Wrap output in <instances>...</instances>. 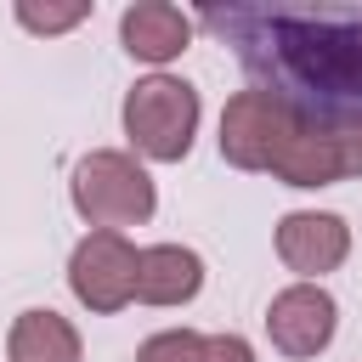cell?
<instances>
[{
    "mask_svg": "<svg viewBox=\"0 0 362 362\" xmlns=\"http://www.w3.org/2000/svg\"><path fill=\"white\" fill-rule=\"evenodd\" d=\"M283 45V62L294 79L328 90V96H362V17H255Z\"/></svg>",
    "mask_w": 362,
    "mask_h": 362,
    "instance_id": "1",
    "label": "cell"
},
{
    "mask_svg": "<svg viewBox=\"0 0 362 362\" xmlns=\"http://www.w3.org/2000/svg\"><path fill=\"white\" fill-rule=\"evenodd\" d=\"M124 124H130V141L153 158H181L192 147V124H198V96L187 79H170V74H153L130 90L124 102Z\"/></svg>",
    "mask_w": 362,
    "mask_h": 362,
    "instance_id": "2",
    "label": "cell"
},
{
    "mask_svg": "<svg viewBox=\"0 0 362 362\" xmlns=\"http://www.w3.org/2000/svg\"><path fill=\"white\" fill-rule=\"evenodd\" d=\"M294 130H300V113L277 90H243L221 119V153L238 164H277Z\"/></svg>",
    "mask_w": 362,
    "mask_h": 362,
    "instance_id": "3",
    "label": "cell"
},
{
    "mask_svg": "<svg viewBox=\"0 0 362 362\" xmlns=\"http://www.w3.org/2000/svg\"><path fill=\"white\" fill-rule=\"evenodd\" d=\"M277 170L294 187H322L334 175L362 170V119H317V124L300 119V130L277 153Z\"/></svg>",
    "mask_w": 362,
    "mask_h": 362,
    "instance_id": "4",
    "label": "cell"
},
{
    "mask_svg": "<svg viewBox=\"0 0 362 362\" xmlns=\"http://www.w3.org/2000/svg\"><path fill=\"white\" fill-rule=\"evenodd\" d=\"M74 198H79V209H85L90 221H102V226H124V221H141V215L153 209L147 175H141L130 158H119V153L85 158V164H79V181H74Z\"/></svg>",
    "mask_w": 362,
    "mask_h": 362,
    "instance_id": "5",
    "label": "cell"
},
{
    "mask_svg": "<svg viewBox=\"0 0 362 362\" xmlns=\"http://www.w3.org/2000/svg\"><path fill=\"white\" fill-rule=\"evenodd\" d=\"M74 288H79L85 305L113 311V305L136 288V255H130L113 232H96V238L79 243V255H74Z\"/></svg>",
    "mask_w": 362,
    "mask_h": 362,
    "instance_id": "6",
    "label": "cell"
},
{
    "mask_svg": "<svg viewBox=\"0 0 362 362\" xmlns=\"http://www.w3.org/2000/svg\"><path fill=\"white\" fill-rule=\"evenodd\" d=\"M266 328H272V339H277L283 351L311 356V351L328 345V334H334V305H328L322 288H288V294L272 305Z\"/></svg>",
    "mask_w": 362,
    "mask_h": 362,
    "instance_id": "7",
    "label": "cell"
},
{
    "mask_svg": "<svg viewBox=\"0 0 362 362\" xmlns=\"http://www.w3.org/2000/svg\"><path fill=\"white\" fill-rule=\"evenodd\" d=\"M119 34H124V51H130V57H141V62H170L175 51H187L192 23H187L181 6L147 0V6H130V11H124Z\"/></svg>",
    "mask_w": 362,
    "mask_h": 362,
    "instance_id": "8",
    "label": "cell"
},
{
    "mask_svg": "<svg viewBox=\"0 0 362 362\" xmlns=\"http://www.w3.org/2000/svg\"><path fill=\"white\" fill-rule=\"evenodd\" d=\"M277 249L294 272H328L345 255V226L334 215H288L277 232Z\"/></svg>",
    "mask_w": 362,
    "mask_h": 362,
    "instance_id": "9",
    "label": "cell"
},
{
    "mask_svg": "<svg viewBox=\"0 0 362 362\" xmlns=\"http://www.w3.org/2000/svg\"><path fill=\"white\" fill-rule=\"evenodd\" d=\"M198 288V260L187 249H153L136 260V294L141 300H187Z\"/></svg>",
    "mask_w": 362,
    "mask_h": 362,
    "instance_id": "10",
    "label": "cell"
},
{
    "mask_svg": "<svg viewBox=\"0 0 362 362\" xmlns=\"http://www.w3.org/2000/svg\"><path fill=\"white\" fill-rule=\"evenodd\" d=\"M11 356H17V362H74L79 345H74V334H68L62 317L28 311V317L17 322V334H11Z\"/></svg>",
    "mask_w": 362,
    "mask_h": 362,
    "instance_id": "11",
    "label": "cell"
},
{
    "mask_svg": "<svg viewBox=\"0 0 362 362\" xmlns=\"http://www.w3.org/2000/svg\"><path fill=\"white\" fill-rule=\"evenodd\" d=\"M17 17H23V28H34V34H57V28H74L79 17H85V6H17Z\"/></svg>",
    "mask_w": 362,
    "mask_h": 362,
    "instance_id": "12",
    "label": "cell"
},
{
    "mask_svg": "<svg viewBox=\"0 0 362 362\" xmlns=\"http://www.w3.org/2000/svg\"><path fill=\"white\" fill-rule=\"evenodd\" d=\"M141 362H204V345L192 334H164L141 351Z\"/></svg>",
    "mask_w": 362,
    "mask_h": 362,
    "instance_id": "13",
    "label": "cell"
},
{
    "mask_svg": "<svg viewBox=\"0 0 362 362\" xmlns=\"http://www.w3.org/2000/svg\"><path fill=\"white\" fill-rule=\"evenodd\" d=\"M204 362H249V345L243 339H209L204 345Z\"/></svg>",
    "mask_w": 362,
    "mask_h": 362,
    "instance_id": "14",
    "label": "cell"
}]
</instances>
